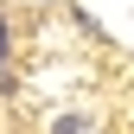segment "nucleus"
<instances>
[{"instance_id": "f257e3e1", "label": "nucleus", "mask_w": 134, "mask_h": 134, "mask_svg": "<svg viewBox=\"0 0 134 134\" xmlns=\"http://www.w3.org/2000/svg\"><path fill=\"white\" fill-rule=\"evenodd\" d=\"M51 134H77V121H70V115H64V121H58V128H51Z\"/></svg>"}, {"instance_id": "f03ea898", "label": "nucleus", "mask_w": 134, "mask_h": 134, "mask_svg": "<svg viewBox=\"0 0 134 134\" xmlns=\"http://www.w3.org/2000/svg\"><path fill=\"white\" fill-rule=\"evenodd\" d=\"M0 64H7V19H0Z\"/></svg>"}]
</instances>
